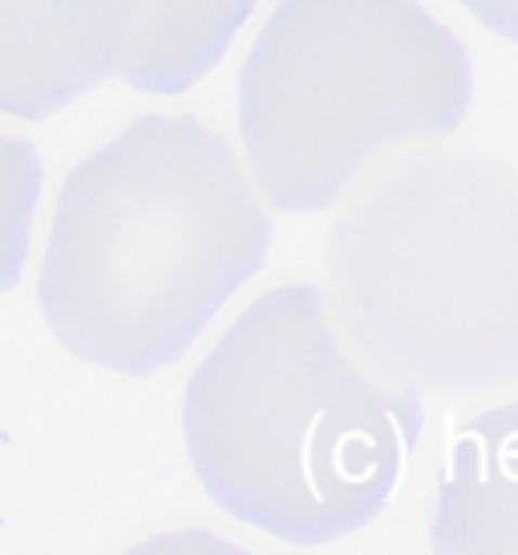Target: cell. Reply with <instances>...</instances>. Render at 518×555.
<instances>
[{"label": "cell", "instance_id": "obj_8", "mask_svg": "<svg viewBox=\"0 0 518 555\" xmlns=\"http://www.w3.org/2000/svg\"><path fill=\"white\" fill-rule=\"evenodd\" d=\"M41 199V163L21 134L0 126V293L25 272Z\"/></svg>", "mask_w": 518, "mask_h": 555}, {"label": "cell", "instance_id": "obj_1", "mask_svg": "<svg viewBox=\"0 0 518 555\" xmlns=\"http://www.w3.org/2000/svg\"><path fill=\"white\" fill-rule=\"evenodd\" d=\"M268 240V199L228 142L186 114H142L65 175L37 309L62 349L142 377L211 328Z\"/></svg>", "mask_w": 518, "mask_h": 555}, {"label": "cell", "instance_id": "obj_4", "mask_svg": "<svg viewBox=\"0 0 518 555\" xmlns=\"http://www.w3.org/2000/svg\"><path fill=\"white\" fill-rule=\"evenodd\" d=\"M466 46L417 0H280L239 69V142L268 207L316 216L389 158L454 134Z\"/></svg>", "mask_w": 518, "mask_h": 555}, {"label": "cell", "instance_id": "obj_9", "mask_svg": "<svg viewBox=\"0 0 518 555\" xmlns=\"http://www.w3.org/2000/svg\"><path fill=\"white\" fill-rule=\"evenodd\" d=\"M462 9H470L490 33L518 41V0H457Z\"/></svg>", "mask_w": 518, "mask_h": 555}, {"label": "cell", "instance_id": "obj_5", "mask_svg": "<svg viewBox=\"0 0 518 555\" xmlns=\"http://www.w3.org/2000/svg\"><path fill=\"white\" fill-rule=\"evenodd\" d=\"M122 0H0V114L41 122L114 78Z\"/></svg>", "mask_w": 518, "mask_h": 555}, {"label": "cell", "instance_id": "obj_2", "mask_svg": "<svg viewBox=\"0 0 518 555\" xmlns=\"http://www.w3.org/2000/svg\"><path fill=\"white\" fill-rule=\"evenodd\" d=\"M422 434V389L361 349L324 288L256 296L195 365L183 442L219 507L288 543L361 531Z\"/></svg>", "mask_w": 518, "mask_h": 555}, {"label": "cell", "instance_id": "obj_3", "mask_svg": "<svg viewBox=\"0 0 518 555\" xmlns=\"http://www.w3.org/2000/svg\"><path fill=\"white\" fill-rule=\"evenodd\" d=\"M321 288L417 389L518 382V167L438 142L389 158L340 199Z\"/></svg>", "mask_w": 518, "mask_h": 555}, {"label": "cell", "instance_id": "obj_7", "mask_svg": "<svg viewBox=\"0 0 518 555\" xmlns=\"http://www.w3.org/2000/svg\"><path fill=\"white\" fill-rule=\"evenodd\" d=\"M259 0H122L114 78L142 93H179L228 53Z\"/></svg>", "mask_w": 518, "mask_h": 555}, {"label": "cell", "instance_id": "obj_6", "mask_svg": "<svg viewBox=\"0 0 518 555\" xmlns=\"http://www.w3.org/2000/svg\"><path fill=\"white\" fill-rule=\"evenodd\" d=\"M433 547L442 552H518V398L474 414L450 438Z\"/></svg>", "mask_w": 518, "mask_h": 555}]
</instances>
